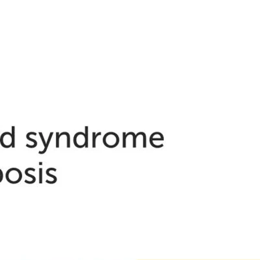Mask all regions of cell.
Returning a JSON list of instances; mask_svg holds the SVG:
<instances>
[{"mask_svg":"<svg viewBox=\"0 0 260 260\" xmlns=\"http://www.w3.org/2000/svg\"><path fill=\"white\" fill-rule=\"evenodd\" d=\"M6 178L9 183H11V184H16L22 180V173L20 169L11 168L6 172Z\"/></svg>","mask_w":260,"mask_h":260,"instance_id":"6da1fadb","label":"cell"},{"mask_svg":"<svg viewBox=\"0 0 260 260\" xmlns=\"http://www.w3.org/2000/svg\"><path fill=\"white\" fill-rule=\"evenodd\" d=\"M119 137L114 132H108L104 136V145L109 148L117 147L118 144H119Z\"/></svg>","mask_w":260,"mask_h":260,"instance_id":"7a4b0ae2","label":"cell"},{"mask_svg":"<svg viewBox=\"0 0 260 260\" xmlns=\"http://www.w3.org/2000/svg\"><path fill=\"white\" fill-rule=\"evenodd\" d=\"M0 144L5 148L12 147V134L8 132L2 134L1 137H0Z\"/></svg>","mask_w":260,"mask_h":260,"instance_id":"3957f363","label":"cell"},{"mask_svg":"<svg viewBox=\"0 0 260 260\" xmlns=\"http://www.w3.org/2000/svg\"><path fill=\"white\" fill-rule=\"evenodd\" d=\"M74 144L76 147L83 148L85 147L86 144L85 135L83 132H78L74 135Z\"/></svg>","mask_w":260,"mask_h":260,"instance_id":"277c9868","label":"cell"},{"mask_svg":"<svg viewBox=\"0 0 260 260\" xmlns=\"http://www.w3.org/2000/svg\"><path fill=\"white\" fill-rule=\"evenodd\" d=\"M51 171L56 172L57 169L55 168H48L47 170H46V175H47V176H49V177L52 178L53 179V180H46V182L49 183V184H54V183L57 182V178L55 175H52V174H50Z\"/></svg>","mask_w":260,"mask_h":260,"instance_id":"5b68a950","label":"cell"},{"mask_svg":"<svg viewBox=\"0 0 260 260\" xmlns=\"http://www.w3.org/2000/svg\"><path fill=\"white\" fill-rule=\"evenodd\" d=\"M30 168H27V169H25V175L27 176H28V177H30L32 178V181H28V180H25V183H27V184H32V183H34L36 182V176L31 175V174L29 173Z\"/></svg>","mask_w":260,"mask_h":260,"instance_id":"8992f818","label":"cell"},{"mask_svg":"<svg viewBox=\"0 0 260 260\" xmlns=\"http://www.w3.org/2000/svg\"><path fill=\"white\" fill-rule=\"evenodd\" d=\"M31 134L32 132H29V133H27V134L26 135V138L27 140L31 141V142L34 143V145H29V144H27L26 146L27 148H36L37 147V144H38L37 143V141L36 140H35V139L30 138V136H31Z\"/></svg>","mask_w":260,"mask_h":260,"instance_id":"52a82bcc","label":"cell"},{"mask_svg":"<svg viewBox=\"0 0 260 260\" xmlns=\"http://www.w3.org/2000/svg\"><path fill=\"white\" fill-rule=\"evenodd\" d=\"M53 135V132H51L50 135H49L48 141H47V142H46V146H45V148H44V150L43 151H39V154H45L46 151H47V150H48L49 145H50L51 139H52V138Z\"/></svg>","mask_w":260,"mask_h":260,"instance_id":"ba28073f","label":"cell"},{"mask_svg":"<svg viewBox=\"0 0 260 260\" xmlns=\"http://www.w3.org/2000/svg\"><path fill=\"white\" fill-rule=\"evenodd\" d=\"M102 135V133L101 132H99V133L96 134V132H93V133H92V148H96V139L98 138V137L100 136H101Z\"/></svg>","mask_w":260,"mask_h":260,"instance_id":"9c48e42d","label":"cell"},{"mask_svg":"<svg viewBox=\"0 0 260 260\" xmlns=\"http://www.w3.org/2000/svg\"><path fill=\"white\" fill-rule=\"evenodd\" d=\"M63 135L66 136L67 139V147L68 148H71V136H70V134L68 133V132H62L61 134H59V136L61 137L63 136Z\"/></svg>","mask_w":260,"mask_h":260,"instance_id":"30bf717a","label":"cell"},{"mask_svg":"<svg viewBox=\"0 0 260 260\" xmlns=\"http://www.w3.org/2000/svg\"><path fill=\"white\" fill-rule=\"evenodd\" d=\"M85 132L86 139V144L85 147L87 148L89 147V127H85Z\"/></svg>","mask_w":260,"mask_h":260,"instance_id":"8fae6325","label":"cell"},{"mask_svg":"<svg viewBox=\"0 0 260 260\" xmlns=\"http://www.w3.org/2000/svg\"><path fill=\"white\" fill-rule=\"evenodd\" d=\"M12 139H13V145L12 148H15V127L12 126Z\"/></svg>","mask_w":260,"mask_h":260,"instance_id":"7c38bea8","label":"cell"},{"mask_svg":"<svg viewBox=\"0 0 260 260\" xmlns=\"http://www.w3.org/2000/svg\"><path fill=\"white\" fill-rule=\"evenodd\" d=\"M126 133L125 132H123V141H122V147L126 148V138L127 137L126 136Z\"/></svg>","mask_w":260,"mask_h":260,"instance_id":"4fadbf2b","label":"cell"},{"mask_svg":"<svg viewBox=\"0 0 260 260\" xmlns=\"http://www.w3.org/2000/svg\"><path fill=\"white\" fill-rule=\"evenodd\" d=\"M43 169L40 168L39 169V183L40 184H42L43 183Z\"/></svg>","mask_w":260,"mask_h":260,"instance_id":"5bb4252c","label":"cell"},{"mask_svg":"<svg viewBox=\"0 0 260 260\" xmlns=\"http://www.w3.org/2000/svg\"><path fill=\"white\" fill-rule=\"evenodd\" d=\"M61 138V137L59 136V132H57L56 133V144H55V147L57 148H59V139Z\"/></svg>","mask_w":260,"mask_h":260,"instance_id":"9a60e30c","label":"cell"},{"mask_svg":"<svg viewBox=\"0 0 260 260\" xmlns=\"http://www.w3.org/2000/svg\"><path fill=\"white\" fill-rule=\"evenodd\" d=\"M39 136H40V137H41V139L42 141H43V143L44 146H45L46 142L45 141V138H44L43 133H42V132H39Z\"/></svg>","mask_w":260,"mask_h":260,"instance_id":"2e32d148","label":"cell"},{"mask_svg":"<svg viewBox=\"0 0 260 260\" xmlns=\"http://www.w3.org/2000/svg\"><path fill=\"white\" fill-rule=\"evenodd\" d=\"M4 179V173L3 171H2V169H0V183L2 182Z\"/></svg>","mask_w":260,"mask_h":260,"instance_id":"e0dca14e","label":"cell"}]
</instances>
